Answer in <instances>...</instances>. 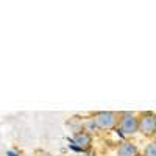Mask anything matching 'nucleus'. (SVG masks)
<instances>
[{
    "instance_id": "obj_7",
    "label": "nucleus",
    "mask_w": 156,
    "mask_h": 156,
    "mask_svg": "<svg viewBox=\"0 0 156 156\" xmlns=\"http://www.w3.org/2000/svg\"><path fill=\"white\" fill-rule=\"evenodd\" d=\"M36 156H53V154L48 153V151H44V150H39V151L36 153Z\"/></svg>"
},
{
    "instance_id": "obj_8",
    "label": "nucleus",
    "mask_w": 156,
    "mask_h": 156,
    "mask_svg": "<svg viewBox=\"0 0 156 156\" xmlns=\"http://www.w3.org/2000/svg\"><path fill=\"white\" fill-rule=\"evenodd\" d=\"M6 156H17V154H16L14 151H11V150H9V151H6Z\"/></svg>"
},
{
    "instance_id": "obj_5",
    "label": "nucleus",
    "mask_w": 156,
    "mask_h": 156,
    "mask_svg": "<svg viewBox=\"0 0 156 156\" xmlns=\"http://www.w3.org/2000/svg\"><path fill=\"white\" fill-rule=\"evenodd\" d=\"M137 154H139V150H137L136 144H133V142L123 140L117 147V156H137Z\"/></svg>"
},
{
    "instance_id": "obj_3",
    "label": "nucleus",
    "mask_w": 156,
    "mask_h": 156,
    "mask_svg": "<svg viewBox=\"0 0 156 156\" xmlns=\"http://www.w3.org/2000/svg\"><path fill=\"white\" fill-rule=\"evenodd\" d=\"M139 122V133L144 134L145 137H153L156 134V114L145 111L139 114L137 117Z\"/></svg>"
},
{
    "instance_id": "obj_4",
    "label": "nucleus",
    "mask_w": 156,
    "mask_h": 156,
    "mask_svg": "<svg viewBox=\"0 0 156 156\" xmlns=\"http://www.w3.org/2000/svg\"><path fill=\"white\" fill-rule=\"evenodd\" d=\"M70 142L75 144L81 151H86V150L90 148V145H92V136H90L89 133H86L84 129H81V131H76L73 134Z\"/></svg>"
},
{
    "instance_id": "obj_2",
    "label": "nucleus",
    "mask_w": 156,
    "mask_h": 156,
    "mask_svg": "<svg viewBox=\"0 0 156 156\" xmlns=\"http://www.w3.org/2000/svg\"><path fill=\"white\" fill-rule=\"evenodd\" d=\"M119 117L120 114L112 111H98L92 115V119L98 129H112L119 125Z\"/></svg>"
},
{
    "instance_id": "obj_6",
    "label": "nucleus",
    "mask_w": 156,
    "mask_h": 156,
    "mask_svg": "<svg viewBox=\"0 0 156 156\" xmlns=\"http://www.w3.org/2000/svg\"><path fill=\"white\" fill-rule=\"evenodd\" d=\"M144 156H156V140H151L144 148Z\"/></svg>"
},
{
    "instance_id": "obj_1",
    "label": "nucleus",
    "mask_w": 156,
    "mask_h": 156,
    "mask_svg": "<svg viewBox=\"0 0 156 156\" xmlns=\"http://www.w3.org/2000/svg\"><path fill=\"white\" fill-rule=\"evenodd\" d=\"M117 133L125 136H133L139 131V122L137 117L131 112H122L119 117V125H117Z\"/></svg>"
}]
</instances>
